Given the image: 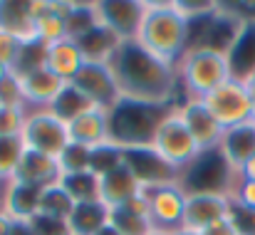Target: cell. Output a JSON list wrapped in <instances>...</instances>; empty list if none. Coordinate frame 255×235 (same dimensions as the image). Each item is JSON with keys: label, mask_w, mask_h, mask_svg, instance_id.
<instances>
[{"label": "cell", "mask_w": 255, "mask_h": 235, "mask_svg": "<svg viewBox=\"0 0 255 235\" xmlns=\"http://www.w3.org/2000/svg\"><path fill=\"white\" fill-rule=\"evenodd\" d=\"M109 70L124 99H136L159 107H176L181 102L176 65L159 60L134 40L122 42V47L109 60Z\"/></svg>", "instance_id": "obj_1"}, {"label": "cell", "mask_w": 255, "mask_h": 235, "mask_svg": "<svg viewBox=\"0 0 255 235\" xmlns=\"http://www.w3.org/2000/svg\"><path fill=\"white\" fill-rule=\"evenodd\" d=\"M134 42L159 60L176 65L191 45V22L176 10L173 2H146Z\"/></svg>", "instance_id": "obj_2"}, {"label": "cell", "mask_w": 255, "mask_h": 235, "mask_svg": "<svg viewBox=\"0 0 255 235\" xmlns=\"http://www.w3.org/2000/svg\"><path fill=\"white\" fill-rule=\"evenodd\" d=\"M171 107L146 104L136 99H119L107 112L109 124V144L119 149H134V146H151L159 121L166 117Z\"/></svg>", "instance_id": "obj_3"}, {"label": "cell", "mask_w": 255, "mask_h": 235, "mask_svg": "<svg viewBox=\"0 0 255 235\" xmlns=\"http://www.w3.org/2000/svg\"><path fill=\"white\" fill-rule=\"evenodd\" d=\"M176 75L183 97L193 99H203L208 92L233 79L228 55L211 47H188L176 62Z\"/></svg>", "instance_id": "obj_4"}, {"label": "cell", "mask_w": 255, "mask_h": 235, "mask_svg": "<svg viewBox=\"0 0 255 235\" xmlns=\"http://www.w3.org/2000/svg\"><path fill=\"white\" fill-rule=\"evenodd\" d=\"M238 173L218 149L201 151L186 168L178 171V186L186 193H231Z\"/></svg>", "instance_id": "obj_5"}, {"label": "cell", "mask_w": 255, "mask_h": 235, "mask_svg": "<svg viewBox=\"0 0 255 235\" xmlns=\"http://www.w3.org/2000/svg\"><path fill=\"white\" fill-rule=\"evenodd\" d=\"M20 139L25 151L45 154L52 158H60L62 151L70 146L67 124L60 117H55L50 109H27L20 129Z\"/></svg>", "instance_id": "obj_6"}, {"label": "cell", "mask_w": 255, "mask_h": 235, "mask_svg": "<svg viewBox=\"0 0 255 235\" xmlns=\"http://www.w3.org/2000/svg\"><path fill=\"white\" fill-rule=\"evenodd\" d=\"M151 149L164 158L171 168H176V171L186 168L193 158L201 154L196 139L191 136L186 121L178 114V107H171L169 112H166V117L159 121L156 134H154V141H151Z\"/></svg>", "instance_id": "obj_7"}, {"label": "cell", "mask_w": 255, "mask_h": 235, "mask_svg": "<svg viewBox=\"0 0 255 235\" xmlns=\"http://www.w3.org/2000/svg\"><path fill=\"white\" fill-rule=\"evenodd\" d=\"M203 104L223 129H231V126H238L243 121L255 119L253 97H251L248 84L243 79L233 77L226 84L216 87L213 92H208L203 97Z\"/></svg>", "instance_id": "obj_8"}, {"label": "cell", "mask_w": 255, "mask_h": 235, "mask_svg": "<svg viewBox=\"0 0 255 235\" xmlns=\"http://www.w3.org/2000/svg\"><path fill=\"white\" fill-rule=\"evenodd\" d=\"M141 196L149 208V221L159 231H181L183 213H186V191L176 183H161L141 188Z\"/></svg>", "instance_id": "obj_9"}, {"label": "cell", "mask_w": 255, "mask_h": 235, "mask_svg": "<svg viewBox=\"0 0 255 235\" xmlns=\"http://www.w3.org/2000/svg\"><path fill=\"white\" fill-rule=\"evenodd\" d=\"M231 193H186V213L181 231L203 233L208 226L231 216Z\"/></svg>", "instance_id": "obj_10"}, {"label": "cell", "mask_w": 255, "mask_h": 235, "mask_svg": "<svg viewBox=\"0 0 255 235\" xmlns=\"http://www.w3.org/2000/svg\"><path fill=\"white\" fill-rule=\"evenodd\" d=\"M144 10H146V0H99L94 2L97 22L107 25L124 42H131L136 37Z\"/></svg>", "instance_id": "obj_11"}, {"label": "cell", "mask_w": 255, "mask_h": 235, "mask_svg": "<svg viewBox=\"0 0 255 235\" xmlns=\"http://www.w3.org/2000/svg\"><path fill=\"white\" fill-rule=\"evenodd\" d=\"M70 84H75L87 99L92 102V107H99L104 112H109L119 99V87L117 79L112 75L109 65H97V62H85V67L77 72V77L72 79Z\"/></svg>", "instance_id": "obj_12"}, {"label": "cell", "mask_w": 255, "mask_h": 235, "mask_svg": "<svg viewBox=\"0 0 255 235\" xmlns=\"http://www.w3.org/2000/svg\"><path fill=\"white\" fill-rule=\"evenodd\" d=\"M122 158H124V166L139 178V183L144 188L161 186V183H176L178 181V171L171 168L151 146L122 149Z\"/></svg>", "instance_id": "obj_13"}, {"label": "cell", "mask_w": 255, "mask_h": 235, "mask_svg": "<svg viewBox=\"0 0 255 235\" xmlns=\"http://www.w3.org/2000/svg\"><path fill=\"white\" fill-rule=\"evenodd\" d=\"M178 107V114L181 119L186 121L191 136L196 139L198 149L201 151H208V149H218L221 144V136H223V126L213 119V114L206 109L203 99H193V97H181V102L176 104Z\"/></svg>", "instance_id": "obj_14"}, {"label": "cell", "mask_w": 255, "mask_h": 235, "mask_svg": "<svg viewBox=\"0 0 255 235\" xmlns=\"http://www.w3.org/2000/svg\"><path fill=\"white\" fill-rule=\"evenodd\" d=\"M20 84V94L27 109H50L52 102L60 97V92L65 89L67 82L52 75L47 67L25 72V75H15Z\"/></svg>", "instance_id": "obj_15"}, {"label": "cell", "mask_w": 255, "mask_h": 235, "mask_svg": "<svg viewBox=\"0 0 255 235\" xmlns=\"http://www.w3.org/2000/svg\"><path fill=\"white\" fill-rule=\"evenodd\" d=\"M45 188L22 183V181H10L2 188L0 196V208L15 221V223H32L40 213V198Z\"/></svg>", "instance_id": "obj_16"}, {"label": "cell", "mask_w": 255, "mask_h": 235, "mask_svg": "<svg viewBox=\"0 0 255 235\" xmlns=\"http://www.w3.org/2000/svg\"><path fill=\"white\" fill-rule=\"evenodd\" d=\"M141 183L139 178L124 166H117L112 168L109 173L99 176V201L107 206V208H119V206H127L129 201H134L136 196H141Z\"/></svg>", "instance_id": "obj_17"}, {"label": "cell", "mask_w": 255, "mask_h": 235, "mask_svg": "<svg viewBox=\"0 0 255 235\" xmlns=\"http://www.w3.org/2000/svg\"><path fill=\"white\" fill-rule=\"evenodd\" d=\"M45 67L57 75L62 82H72L77 77V72L85 67V57H82V50L77 45L75 37H62V40H55L50 45H45Z\"/></svg>", "instance_id": "obj_18"}, {"label": "cell", "mask_w": 255, "mask_h": 235, "mask_svg": "<svg viewBox=\"0 0 255 235\" xmlns=\"http://www.w3.org/2000/svg\"><path fill=\"white\" fill-rule=\"evenodd\" d=\"M218 151L228 161V166L238 173L241 166L251 156H255V119L226 129L223 136H221Z\"/></svg>", "instance_id": "obj_19"}, {"label": "cell", "mask_w": 255, "mask_h": 235, "mask_svg": "<svg viewBox=\"0 0 255 235\" xmlns=\"http://www.w3.org/2000/svg\"><path fill=\"white\" fill-rule=\"evenodd\" d=\"M60 178H62V168H60L57 158L35 154V151H25L12 181H22V183H30V186H37V188H50V186H57Z\"/></svg>", "instance_id": "obj_20"}, {"label": "cell", "mask_w": 255, "mask_h": 235, "mask_svg": "<svg viewBox=\"0 0 255 235\" xmlns=\"http://www.w3.org/2000/svg\"><path fill=\"white\" fill-rule=\"evenodd\" d=\"M85 62H97V65H109V60L114 57V52L122 47V37L117 32H112L107 25L97 22L94 27H89L85 35L75 37Z\"/></svg>", "instance_id": "obj_21"}, {"label": "cell", "mask_w": 255, "mask_h": 235, "mask_svg": "<svg viewBox=\"0 0 255 235\" xmlns=\"http://www.w3.org/2000/svg\"><path fill=\"white\" fill-rule=\"evenodd\" d=\"M228 62L236 79H246L255 72V17H246L233 45L228 47Z\"/></svg>", "instance_id": "obj_22"}, {"label": "cell", "mask_w": 255, "mask_h": 235, "mask_svg": "<svg viewBox=\"0 0 255 235\" xmlns=\"http://www.w3.org/2000/svg\"><path fill=\"white\" fill-rule=\"evenodd\" d=\"M70 131V144H80L87 149H97L109 141V124H107V112L94 107L87 114L77 117L75 121L67 124Z\"/></svg>", "instance_id": "obj_23"}, {"label": "cell", "mask_w": 255, "mask_h": 235, "mask_svg": "<svg viewBox=\"0 0 255 235\" xmlns=\"http://www.w3.org/2000/svg\"><path fill=\"white\" fill-rule=\"evenodd\" d=\"M0 30L15 35L20 42L37 40L30 0H0Z\"/></svg>", "instance_id": "obj_24"}, {"label": "cell", "mask_w": 255, "mask_h": 235, "mask_svg": "<svg viewBox=\"0 0 255 235\" xmlns=\"http://www.w3.org/2000/svg\"><path fill=\"white\" fill-rule=\"evenodd\" d=\"M104 226H109V208L102 201L75 203L65 221L67 235H99Z\"/></svg>", "instance_id": "obj_25"}, {"label": "cell", "mask_w": 255, "mask_h": 235, "mask_svg": "<svg viewBox=\"0 0 255 235\" xmlns=\"http://www.w3.org/2000/svg\"><path fill=\"white\" fill-rule=\"evenodd\" d=\"M89 109H94L92 102L87 99L75 84H65V89L60 92V97H57V99L52 102V107H50V112H52L55 117H60L65 124L75 121L77 117L87 114Z\"/></svg>", "instance_id": "obj_26"}, {"label": "cell", "mask_w": 255, "mask_h": 235, "mask_svg": "<svg viewBox=\"0 0 255 235\" xmlns=\"http://www.w3.org/2000/svg\"><path fill=\"white\" fill-rule=\"evenodd\" d=\"M62 191L72 198V203H89V201H99V176L92 171L82 173H65L60 178Z\"/></svg>", "instance_id": "obj_27"}, {"label": "cell", "mask_w": 255, "mask_h": 235, "mask_svg": "<svg viewBox=\"0 0 255 235\" xmlns=\"http://www.w3.org/2000/svg\"><path fill=\"white\" fill-rule=\"evenodd\" d=\"M22 154H25V146H22L20 134H12V136L0 134V183L2 186L15 178Z\"/></svg>", "instance_id": "obj_28"}, {"label": "cell", "mask_w": 255, "mask_h": 235, "mask_svg": "<svg viewBox=\"0 0 255 235\" xmlns=\"http://www.w3.org/2000/svg\"><path fill=\"white\" fill-rule=\"evenodd\" d=\"M72 198L62 191V186H50L42 191V198H40V213L37 216H45V218H55V221H67L70 211H72Z\"/></svg>", "instance_id": "obj_29"}, {"label": "cell", "mask_w": 255, "mask_h": 235, "mask_svg": "<svg viewBox=\"0 0 255 235\" xmlns=\"http://www.w3.org/2000/svg\"><path fill=\"white\" fill-rule=\"evenodd\" d=\"M109 226L122 235H146L154 228L146 216H139L129 208H109Z\"/></svg>", "instance_id": "obj_30"}, {"label": "cell", "mask_w": 255, "mask_h": 235, "mask_svg": "<svg viewBox=\"0 0 255 235\" xmlns=\"http://www.w3.org/2000/svg\"><path fill=\"white\" fill-rule=\"evenodd\" d=\"M122 161H124V158H122V149L107 141V144H102V146L92 149L89 171H92V173H97V176H104V173H109L112 168L122 166Z\"/></svg>", "instance_id": "obj_31"}, {"label": "cell", "mask_w": 255, "mask_h": 235, "mask_svg": "<svg viewBox=\"0 0 255 235\" xmlns=\"http://www.w3.org/2000/svg\"><path fill=\"white\" fill-rule=\"evenodd\" d=\"M57 161H60L62 176H65V173H82V171H89L92 149L80 146V144H70V146L62 151V156L57 158Z\"/></svg>", "instance_id": "obj_32"}, {"label": "cell", "mask_w": 255, "mask_h": 235, "mask_svg": "<svg viewBox=\"0 0 255 235\" xmlns=\"http://www.w3.org/2000/svg\"><path fill=\"white\" fill-rule=\"evenodd\" d=\"M25 112H27V107H0V134L2 136L20 134Z\"/></svg>", "instance_id": "obj_33"}, {"label": "cell", "mask_w": 255, "mask_h": 235, "mask_svg": "<svg viewBox=\"0 0 255 235\" xmlns=\"http://www.w3.org/2000/svg\"><path fill=\"white\" fill-rule=\"evenodd\" d=\"M20 50H22V42L15 35L0 30V62L12 70L15 62H17V57H20Z\"/></svg>", "instance_id": "obj_34"}, {"label": "cell", "mask_w": 255, "mask_h": 235, "mask_svg": "<svg viewBox=\"0 0 255 235\" xmlns=\"http://www.w3.org/2000/svg\"><path fill=\"white\" fill-rule=\"evenodd\" d=\"M231 198H233L236 206L255 211V181L236 178V186H233V191H231Z\"/></svg>", "instance_id": "obj_35"}, {"label": "cell", "mask_w": 255, "mask_h": 235, "mask_svg": "<svg viewBox=\"0 0 255 235\" xmlns=\"http://www.w3.org/2000/svg\"><path fill=\"white\" fill-rule=\"evenodd\" d=\"M236 226L238 235H255V211H248V208H241L233 203L231 208V216H228Z\"/></svg>", "instance_id": "obj_36"}, {"label": "cell", "mask_w": 255, "mask_h": 235, "mask_svg": "<svg viewBox=\"0 0 255 235\" xmlns=\"http://www.w3.org/2000/svg\"><path fill=\"white\" fill-rule=\"evenodd\" d=\"M201 235H238V231H236V226H233V221H231V218H223V221H218V223L208 226Z\"/></svg>", "instance_id": "obj_37"}, {"label": "cell", "mask_w": 255, "mask_h": 235, "mask_svg": "<svg viewBox=\"0 0 255 235\" xmlns=\"http://www.w3.org/2000/svg\"><path fill=\"white\" fill-rule=\"evenodd\" d=\"M238 178H243V181H255V156H251L243 166H241Z\"/></svg>", "instance_id": "obj_38"}, {"label": "cell", "mask_w": 255, "mask_h": 235, "mask_svg": "<svg viewBox=\"0 0 255 235\" xmlns=\"http://www.w3.org/2000/svg\"><path fill=\"white\" fill-rule=\"evenodd\" d=\"M12 228H15V221L0 208V235H12Z\"/></svg>", "instance_id": "obj_39"}, {"label": "cell", "mask_w": 255, "mask_h": 235, "mask_svg": "<svg viewBox=\"0 0 255 235\" xmlns=\"http://www.w3.org/2000/svg\"><path fill=\"white\" fill-rule=\"evenodd\" d=\"M12 235H35V231H32V226H30V223H15Z\"/></svg>", "instance_id": "obj_40"}, {"label": "cell", "mask_w": 255, "mask_h": 235, "mask_svg": "<svg viewBox=\"0 0 255 235\" xmlns=\"http://www.w3.org/2000/svg\"><path fill=\"white\" fill-rule=\"evenodd\" d=\"M246 84H248V92H251V97H253V109H255V72L246 79Z\"/></svg>", "instance_id": "obj_41"}, {"label": "cell", "mask_w": 255, "mask_h": 235, "mask_svg": "<svg viewBox=\"0 0 255 235\" xmlns=\"http://www.w3.org/2000/svg\"><path fill=\"white\" fill-rule=\"evenodd\" d=\"M7 77H12V70H10L7 65H2V62H0V84H2Z\"/></svg>", "instance_id": "obj_42"}, {"label": "cell", "mask_w": 255, "mask_h": 235, "mask_svg": "<svg viewBox=\"0 0 255 235\" xmlns=\"http://www.w3.org/2000/svg\"><path fill=\"white\" fill-rule=\"evenodd\" d=\"M99 235H122V233H119L117 228H112V226H104V228H102V233H99Z\"/></svg>", "instance_id": "obj_43"}, {"label": "cell", "mask_w": 255, "mask_h": 235, "mask_svg": "<svg viewBox=\"0 0 255 235\" xmlns=\"http://www.w3.org/2000/svg\"><path fill=\"white\" fill-rule=\"evenodd\" d=\"M146 235H176V233H171V231H159V228H151Z\"/></svg>", "instance_id": "obj_44"}, {"label": "cell", "mask_w": 255, "mask_h": 235, "mask_svg": "<svg viewBox=\"0 0 255 235\" xmlns=\"http://www.w3.org/2000/svg\"><path fill=\"white\" fill-rule=\"evenodd\" d=\"M176 235H201V233H191V231H176Z\"/></svg>", "instance_id": "obj_45"}, {"label": "cell", "mask_w": 255, "mask_h": 235, "mask_svg": "<svg viewBox=\"0 0 255 235\" xmlns=\"http://www.w3.org/2000/svg\"><path fill=\"white\" fill-rule=\"evenodd\" d=\"M2 188H5V186H2V183H0V196H2Z\"/></svg>", "instance_id": "obj_46"}]
</instances>
